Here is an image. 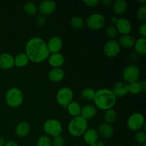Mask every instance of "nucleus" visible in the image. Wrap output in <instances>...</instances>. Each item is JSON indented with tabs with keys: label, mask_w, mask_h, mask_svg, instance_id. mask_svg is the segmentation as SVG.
<instances>
[{
	"label": "nucleus",
	"mask_w": 146,
	"mask_h": 146,
	"mask_svg": "<svg viewBox=\"0 0 146 146\" xmlns=\"http://www.w3.org/2000/svg\"><path fill=\"white\" fill-rule=\"evenodd\" d=\"M25 54L30 61L34 64H39L48 59L50 53L47 48L46 42L41 37L31 38L27 42Z\"/></svg>",
	"instance_id": "f257e3e1"
},
{
	"label": "nucleus",
	"mask_w": 146,
	"mask_h": 146,
	"mask_svg": "<svg viewBox=\"0 0 146 146\" xmlns=\"http://www.w3.org/2000/svg\"><path fill=\"white\" fill-rule=\"evenodd\" d=\"M93 101L96 108L106 111L115 106L117 102V98L111 89L101 88L96 91Z\"/></svg>",
	"instance_id": "f03ea898"
},
{
	"label": "nucleus",
	"mask_w": 146,
	"mask_h": 146,
	"mask_svg": "<svg viewBox=\"0 0 146 146\" xmlns=\"http://www.w3.org/2000/svg\"><path fill=\"white\" fill-rule=\"evenodd\" d=\"M88 129V121L80 116L73 118L68 125V131L74 137H81Z\"/></svg>",
	"instance_id": "7ed1b4c3"
},
{
	"label": "nucleus",
	"mask_w": 146,
	"mask_h": 146,
	"mask_svg": "<svg viewBox=\"0 0 146 146\" xmlns=\"http://www.w3.org/2000/svg\"><path fill=\"white\" fill-rule=\"evenodd\" d=\"M5 101L10 108L19 107L24 101V94L19 88L12 87L7 90L5 94Z\"/></svg>",
	"instance_id": "20e7f679"
},
{
	"label": "nucleus",
	"mask_w": 146,
	"mask_h": 146,
	"mask_svg": "<svg viewBox=\"0 0 146 146\" xmlns=\"http://www.w3.org/2000/svg\"><path fill=\"white\" fill-rule=\"evenodd\" d=\"M43 130L46 135L49 137H56L61 135L63 132V125L58 120L48 119L43 124Z\"/></svg>",
	"instance_id": "39448f33"
},
{
	"label": "nucleus",
	"mask_w": 146,
	"mask_h": 146,
	"mask_svg": "<svg viewBox=\"0 0 146 146\" xmlns=\"http://www.w3.org/2000/svg\"><path fill=\"white\" fill-rule=\"evenodd\" d=\"M74 96V92L71 88L68 87H62L57 91L56 100L58 105L61 106L66 109L67 106L73 101Z\"/></svg>",
	"instance_id": "423d86ee"
},
{
	"label": "nucleus",
	"mask_w": 146,
	"mask_h": 146,
	"mask_svg": "<svg viewBox=\"0 0 146 146\" xmlns=\"http://www.w3.org/2000/svg\"><path fill=\"white\" fill-rule=\"evenodd\" d=\"M127 127L132 131H138L142 130L145 125V117L141 113H134L127 119Z\"/></svg>",
	"instance_id": "0eeeda50"
},
{
	"label": "nucleus",
	"mask_w": 146,
	"mask_h": 146,
	"mask_svg": "<svg viewBox=\"0 0 146 146\" xmlns=\"http://www.w3.org/2000/svg\"><path fill=\"white\" fill-rule=\"evenodd\" d=\"M106 19L101 14L95 13L87 17L85 24L89 29L98 31L105 26Z\"/></svg>",
	"instance_id": "6e6552de"
},
{
	"label": "nucleus",
	"mask_w": 146,
	"mask_h": 146,
	"mask_svg": "<svg viewBox=\"0 0 146 146\" xmlns=\"http://www.w3.org/2000/svg\"><path fill=\"white\" fill-rule=\"evenodd\" d=\"M141 76V71L138 66L130 64L127 66L123 71V78L127 84L138 81Z\"/></svg>",
	"instance_id": "1a4fd4ad"
},
{
	"label": "nucleus",
	"mask_w": 146,
	"mask_h": 146,
	"mask_svg": "<svg viewBox=\"0 0 146 146\" xmlns=\"http://www.w3.org/2000/svg\"><path fill=\"white\" fill-rule=\"evenodd\" d=\"M120 51H121V46L116 40H108L104 44V53L106 56L108 58H115L119 54Z\"/></svg>",
	"instance_id": "9d476101"
},
{
	"label": "nucleus",
	"mask_w": 146,
	"mask_h": 146,
	"mask_svg": "<svg viewBox=\"0 0 146 146\" xmlns=\"http://www.w3.org/2000/svg\"><path fill=\"white\" fill-rule=\"evenodd\" d=\"M56 9V3L52 0H46L40 3L38 10L41 15L47 16L53 14Z\"/></svg>",
	"instance_id": "9b49d317"
},
{
	"label": "nucleus",
	"mask_w": 146,
	"mask_h": 146,
	"mask_svg": "<svg viewBox=\"0 0 146 146\" xmlns=\"http://www.w3.org/2000/svg\"><path fill=\"white\" fill-rule=\"evenodd\" d=\"M115 27L118 31V33H120L121 35L130 34L132 31V24L126 18L118 19Z\"/></svg>",
	"instance_id": "f8f14e48"
},
{
	"label": "nucleus",
	"mask_w": 146,
	"mask_h": 146,
	"mask_svg": "<svg viewBox=\"0 0 146 146\" xmlns=\"http://www.w3.org/2000/svg\"><path fill=\"white\" fill-rule=\"evenodd\" d=\"M46 45L50 54L59 53L63 48V41L60 37L53 36L47 41Z\"/></svg>",
	"instance_id": "ddd939ff"
},
{
	"label": "nucleus",
	"mask_w": 146,
	"mask_h": 146,
	"mask_svg": "<svg viewBox=\"0 0 146 146\" xmlns=\"http://www.w3.org/2000/svg\"><path fill=\"white\" fill-rule=\"evenodd\" d=\"M14 56L9 53L0 54V68L3 70H9L14 66Z\"/></svg>",
	"instance_id": "4468645a"
},
{
	"label": "nucleus",
	"mask_w": 146,
	"mask_h": 146,
	"mask_svg": "<svg viewBox=\"0 0 146 146\" xmlns=\"http://www.w3.org/2000/svg\"><path fill=\"white\" fill-rule=\"evenodd\" d=\"M48 62L53 68H61L65 63V57L61 52L50 54Z\"/></svg>",
	"instance_id": "2eb2a0df"
},
{
	"label": "nucleus",
	"mask_w": 146,
	"mask_h": 146,
	"mask_svg": "<svg viewBox=\"0 0 146 146\" xmlns=\"http://www.w3.org/2000/svg\"><path fill=\"white\" fill-rule=\"evenodd\" d=\"M97 132H98V135H101L103 138L110 139L113 137L115 131H114L113 127L111 125L106 123H103L98 125Z\"/></svg>",
	"instance_id": "dca6fc26"
},
{
	"label": "nucleus",
	"mask_w": 146,
	"mask_h": 146,
	"mask_svg": "<svg viewBox=\"0 0 146 146\" xmlns=\"http://www.w3.org/2000/svg\"><path fill=\"white\" fill-rule=\"evenodd\" d=\"M111 91L116 98L123 97L128 94V84L125 81L117 82L114 84Z\"/></svg>",
	"instance_id": "f3484780"
},
{
	"label": "nucleus",
	"mask_w": 146,
	"mask_h": 146,
	"mask_svg": "<svg viewBox=\"0 0 146 146\" xmlns=\"http://www.w3.org/2000/svg\"><path fill=\"white\" fill-rule=\"evenodd\" d=\"M82 136L85 143L91 146L98 141L99 135L94 128H88Z\"/></svg>",
	"instance_id": "a211bd4d"
},
{
	"label": "nucleus",
	"mask_w": 146,
	"mask_h": 146,
	"mask_svg": "<svg viewBox=\"0 0 146 146\" xmlns=\"http://www.w3.org/2000/svg\"><path fill=\"white\" fill-rule=\"evenodd\" d=\"M97 113V108H96L95 106L92 104H86L81 107V116L84 118V119L86 120L87 121L88 120H91L94 118L96 115Z\"/></svg>",
	"instance_id": "6ab92c4d"
},
{
	"label": "nucleus",
	"mask_w": 146,
	"mask_h": 146,
	"mask_svg": "<svg viewBox=\"0 0 146 146\" xmlns=\"http://www.w3.org/2000/svg\"><path fill=\"white\" fill-rule=\"evenodd\" d=\"M31 131L29 123L26 121L19 123L15 128V134L18 138H24L29 135Z\"/></svg>",
	"instance_id": "aec40b11"
},
{
	"label": "nucleus",
	"mask_w": 146,
	"mask_h": 146,
	"mask_svg": "<svg viewBox=\"0 0 146 146\" xmlns=\"http://www.w3.org/2000/svg\"><path fill=\"white\" fill-rule=\"evenodd\" d=\"M65 77V72L61 68H53L48 74V78L54 83H58L63 81Z\"/></svg>",
	"instance_id": "412c9836"
},
{
	"label": "nucleus",
	"mask_w": 146,
	"mask_h": 146,
	"mask_svg": "<svg viewBox=\"0 0 146 146\" xmlns=\"http://www.w3.org/2000/svg\"><path fill=\"white\" fill-rule=\"evenodd\" d=\"M118 42L121 47L124 48H133L135 39L131 34H126V35H121Z\"/></svg>",
	"instance_id": "4be33fe9"
},
{
	"label": "nucleus",
	"mask_w": 146,
	"mask_h": 146,
	"mask_svg": "<svg viewBox=\"0 0 146 146\" xmlns=\"http://www.w3.org/2000/svg\"><path fill=\"white\" fill-rule=\"evenodd\" d=\"M113 4V10L114 13L118 15H122L127 11L128 4L124 0H115Z\"/></svg>",
	"instance_id": "5701e85b"
},
{
	"label": "nucleus",
	"mask_w": 146,
	"mask_h": 146,
	"mask_svg": "<svg viewBox=\"0 0 146 146\" xmlns=\"http://www.w3.org/2000/svg\"><path fill=\"white\" fill-rule=\"evenodd\" d=\"M66 109L68 111V114L73 118L75 117H78L81 115V106L78 102L76 101H74L70 103L68 106H66Z\"/></svg>",
	"instance_id": "b1692460"
},
{
	"label": "nucleus",
	"mask_w": 146,
	"mask_h": 146,
	"mask_svg": "<svg viewBox=\"0 0 146 146\" xmlns=\"http://www.w3.org/2000/svg\"><path fill=\"white\" fill-rule=\"evenodd\" d=\"M133 48L137 54L141 56L145 55L146 53V38L141 37L135 40Z\"/></svg>",
	"instance_id": "393cba45"
},
{
	"label": "nucleus",
	"mask_w": 146,
	"mask_h": 146,
	"mask_svg": "<svg viewBox=\"0 0 146 146\" xmlns=\"http://www.w3.org/2000/svg\"><path fill=\"white\" fill-rule=\"evenodd\" d=\"M14 58V66L19 68L27 66L29 63V59L25 53H19L17 54Z\"/></svg>",
	"instance_id": "a878e982"
},
{
	"label": "nucleus",
	"mask_w": 146,
	"mask_h": 146,
	"mask_svg": "<svg viewBox=\"0 0 146 146\" xmlns=\"http://www.w3.org/2000/svg\"><path fill=\"white\" fill-rule=\"evenodd\" d=\"M117 118H118V113H117L115 110L113 109V108L107 110L105 111V113L104 115V119L105 121L104 123L111 125L116 121Z\"/></svg>",
	"instance_id": "bb28decb"
},
{
	"label": "nucleus",
	"mask_w": 146,
	"mask_h": 146,
	"mask_svg": "<svg viewBox=\"0 0 146 146\" xmlns=\"http://www.w3.org/2000/svg\"><path fill=\"white\" fill-rule=\"evenodd\" d=\"M70 24L73 28L76 29H81L85 26V21L79 16H74L70 20Z\"/></svg>",
	"instance_id": "cd10ccee"
},
{
	"label": "nucleus",
	"mask_w": 146,
	"mask_h": 146,
	"mask_svg": "<svg viewBox=\"0 0 146 146\" xmlns=\"http://www.w3.org/2000/svg\"><path fill=\"white\" fill-rule=\"evenodd\" d=\"M24 12L30 16H34L35 14H37V11H38V7L36 5V4H34V2H31V1H29V2L25 3L24 4Z\"/></svg>",
	"instance_id": "c85d7f7f"
},
{
	"label": "nucleus",
	"mask_w": 146,
	"mask_h": 146,
	"mask_svg": "<svg viewBox=\"0 0 146 146\" xmlns=\"http://www.w3.org/2000/svg\"><path fill=\"white\" fill-rule=\"evenodd\" d=\"M96 91L92 88H86L82 90L81 93V97L86 101H93L95 96Z\"/></svg>",
	"instance_id": "c756f323"
},
{
	"label": "nucleus",
	"mask_w": 146,
	"mask_h": 146,
	"mask_svg": "<svg viewBox=\"0 0 146 146\" xmlns=\"http://www.w3.org/2000/svg\"><path fill=\"white\" fill-rule=\"evenodd\" d=\"M142 92L141 91V86L140 81H135V82L128 84V93L131 94H138Z\"/></svg>",
	"instance_id": "7c9ffc66"
},
{
	"label": "nucleus",
	"mask_w": 146,
	"mask_h": 146,
	"mask_svg": "<svg viewBox=\"0 0 146 146\" xmlns=\"http://www.w3.org/2000/svg\"><path fill=\"white\" fill-rule=\"evenodd\" d=\"M36 146H52L51 138L46 135H41L37 140Z\"/></svg>",
	"instance_id": "2f4dec72"
},
{
	"label": "nucleus",
	"mask_w": 146,
	"mask_h": 146,
	"mask_svg": "<svg viewBox=\"0 0 146 146\" xmlns=\"http://www.w3.org/2000/svg\"><path fill=\"white\" fill-rule=\"evenodd\" d=\"M135 140L139 145H142L146 143V133L143 131L141 130L135 133Z\"/></svg>",
	"instance_id": "473e14b6"
},
{
	"label": "nucleus",
	"mask_w": 146,
	"mask_h": 146,
	"mask_svg": "<svg viewBox=\"0 0 146 146\" xmlns=\"http://www.w3.org/2000/svg\"><path fill=\"white\" fill-rule=\"evenodd\" d=\"M106 34L110 40L114 39L118 34V31L114 25H110L106 29Z\"/></svg>",
	"instance_id": "72a5a7b5"
},
{
	"label": "nucleus",
	"mask_w": 146,
	"mask_h": 146,
	"mask_svg": "<svg viewBox=\"0 0 146 146\" xmlns=\"http://www.w3.org/2000/svg\"><path fill=\"white\" fill-rule=\"evenodd\" d=\"M137 18L139 21H143V23L146 21V6L145 4L141 5L137 11Z\"/></svg>",
	"instance_id": "f704fd0d"
},
{
	"label": "nucleus",
	"mask_w": 146,
	"mask_h": 146,
	"mask_svg": "<svg viewBox=\"0 0 146 146\" xmlns=\"http://www.w3.org/2000/svg\"><path fill=\"white\" fill-rule=\"evenodd\" d=\"M51 145L52 146H64L65 145V141L61 135L54 137L51 140Z\"/></svg>",
	"instance_id": "c9c22d12"
},
{
	"label": "nucleus",
	"mask_w": 146,
	"mask_h": 146,
	"mask_svg": "<svg viewBox=\"0 0 146 146\" xmlns=\"http://www.w3.org/2000/svg\"><path fill=\"white\" fill-rule=\"evenodd\" d=\"M36 23L38 26H40V27H42V26L45 25L46 23V19L45 16L43 15H38L36 17Z\"/></svg>",
	"instance_id": "e433bc0d"
},
{
	"label": "nucleus",
	"mask_w": 146,
	"mask_h": 146,
	"mask_svg": "<svg viewBox=\"0 0 146 146\" xmlns=\"http://www.w3.org/2000/svg\"><path fill=\"white\" fill-rule=\"evenodd\" d=\"M138 33L142 38H146V23L143 22L138 27Z\"/></svg>",
	"instance_id": "4c0bfd02"
},
{
	"label": "nucleus",
	"mask_w": 146,
	"mask_h": 146,
	"mask_svg": "<svg viewBox=\"0 0 146 146\" xmlns=\"http://www.w3.org/2000/svg\"><path fill=\"white\" fill-rule=\"evenodd\" d=\"M82 2L83 4H84L87 7H94L98 5L100 3V1L98 0H84Z\"/></svg>",
	"instance_id": "58836bf2"
},
{
	"label": "nucleus",
	"mask_w": 146,
	"mask_h": 146,
	"mask_svg": "<svg viewBox=\"0 0 146 146\" xmlns=\"http://www.w3.org/2000/svg\"><path fill=\"white\" fill-rule=\"evenodd\" d=\"M138 56H139V55H138V54H137L134 51V52H132V53H131V54H130L129 58L132 61H137V60H138Z\"/></svg>",
	"instance_id": "ea45409f"
},
{
	"label": "nucleus",
	"mask_w": 146,
	"mask_h": 146,
	"mask_svg": "<svg viewBox=\"0 0 146 146\" xmlns=\"http://www.w3.org/2000/svg\"><path fill=\"white\" fill-rule=\"evenodd\" d=\"M4 146H19V145L17 143L14 142V141H8V142L5 143V144H4Z\"/></svg>",
	"instance_id": "a19ab883"
},
{
	"label": "nucleus",
	"mask_w": 146,
	"mask_h": 146,
	"mask_svg": "<svg viewBox=\"0 0 146 146\" xmlns=\"http://www.w3.org/2000/svg\"><path fill=\"white\" fill-rule=\"evenodd\" d=\"M141 83V91L143 93H145L146 91V82L145 81H140Z\"/></svg>",
	"instance_id": "79ce46f5"
},
{
	"label": "nucleus",
	"mask_w": 146,
	"mask_h": 146,
	"mask_svg": "<svg viewBox=\"0 0 146 146\" xmlns=\"http://www.w3.org/2000/svg\"><path fill=\"white\" fill-rule=\"evenodd\" d=\"M118 20V18L117 17H115V16L111 17V24H112V25L115 26V24H116Z\"/></svg>",
	"instance_id": "37998d69"
},
{
	"label": "nucleus",
	"mask_w": 146,
	"mask_h": 146,
	"mask_svg": "<svg viewBox=\"0 0 146 146\" xmlns=\"http://www.w3.org/2000/svg\"><path fill=\"white\" fill-rule=\"evenodd\" d=\"M101 3H102L103 4H104V6H109L110 4H112V1L111 0H103L102 1H101Z\"/></svg>",
	"instance_id": "c03bdc74"
},
{
	"label": "nucleus",
	"mask_w": 146,
	"mask_h": 146,
	"mask_svg": "<svg viewBox=\"0 0 146 146\" xmlns=\"http://www.w3.org/2000/svg\"><path fill=\"white\" fill-rule=\"evenodd\" d=\"M91 146H106L105 144H104V142H102V141H97L96 143H95L94 144H93Z\"/></svg>",
	"instance_id": "a18cd8bd"
},
{
	"label": "nucleus",
	"mask_w": 146,
	"mask_h": 146,
	"mask_svg": "<svg viewBox=\"0 0 146 146\" xmlns=\"http://www.w3.org/2000/svg\"><path fill=\"white\" fill-rule=\"evenodd\" d=\"M5 144V140L3 137L0 136V146H4Z\"/></svg>",
	"instance_id": "49530a36"
},
{
	"label": "nucleus",
	"mask_w": 146,
	"mask_h": 146,
	"mask_svg": "<svg viewBox=\"0 0 146 146\" xmlns=\"http://www.w3.org/2000/svg\"><path fill=\"white\" fill-rule=\"evenodd\" d=\"M135 146H141V145H135Z\"/></svg>",
	"instance_id": "de8ad7c7"
},
{
	"label": "nucleus",
	"mask_w": 146,
	"mask_h": 146,
	"mask_svg": "<svg viewBox=\"0 0 146 146\" xmlns=\"http://www.w3.org/2000/svg\"><path fill=\"white\" fill-rule=\"evenodd\" d=\"M76 146H81V145H76Z\"/></svg>",
	"instance_id": "09e8293b"
},
{
	"label": "nucleus",
	"mask_w": 146,
	"mask_h": 146,
	"mask_svg": "<svg viewBox=\"0 0 146 146\" xmlns=\"http://www.w3.org/2000/svg\"><path fill=\"white\" fill-rule=\"evenodd\" d=\"M115 146H117V145H115Z\"/></svg>",
	"instance_id": "8fccbe9b"
}]
</instances>
